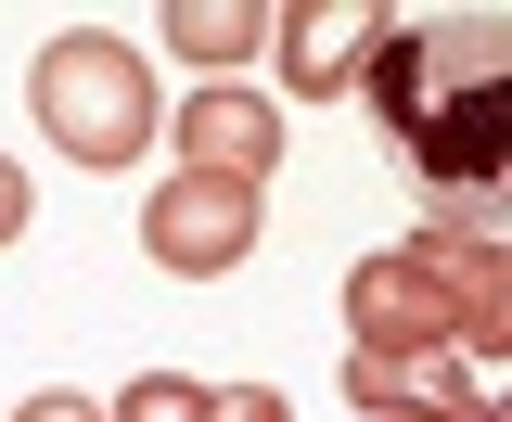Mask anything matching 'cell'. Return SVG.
Listing matches in <instances>:
<instances>
[{
  "instance_id": "12",
  "label": "cell",
  "mask_w": 512,
  "mask_h": 422,
  "mask_svg": "<svg viewBox=\"0 0 512 422\" xmlns=\"http://www.w3.org/2000/svg\"><path fill=\"white\" fill-rule=\"evenodd\" d=\"M26 231V167H0V243Z\"/></svg>"
},
{
  "instance_id": "2",
  "label": "cell",
  "mask_w": 512,
  "mask_h": 422,
  "mask_svg": "<svg viewBox=\"0 0 512 422\" xmlns=\"http://www.w3.org/2000/svg\"><path fill=\"white\" fill-rule=\"evenodd\" d=\"M346 320H359V346H448L487 371L512 346V256L500 231H410L346 282Z\"/></svg>"
},
{
  "instance_id": "9",
  "label": "cell",
  "mask_w": 512,
  "mask_h": 422,
  "mask_svg": "<svg viewBox=\"0 0 512 422\" xmlns=\"http://www.w3.org/2000/svg\"><path fill=\"white\" fill-rule=\"evenodd\" d=\"M103 422H205V384H192V371H141V384H116Z\"/></svg>"
},
{
  "instance_id": "3",
  "label": "cell",
  "mask_w": 512,
  "mask_h": 422,
  "mask_svg": "<svg viewBox=\"0 0 512 422\" xmlns=\"http://www.w3.org/2000/svg\"><path fill=\"white\" fill-rule=\"evenodd\" d=\"M26 103H39V128H52L64 167H128L141 141H154V64L128 52V39H103V26H64V39H39V64H26Z\"/></svg>"
},
{
  "instance_id": "7",
  "label": "cell",
  "mask_w": 512,
  "mask_h": 422,
  "mask_svg": "<svg viewBox=\"0 0 512 422\" xmlns=\"http://www.w3.org/2000/svg\"><path fill=\"white\" fill-rule=\"evenodd\" d=\"M180 167L192 180H269V167H282V116H269V103H256V90H192L180 103Z\"/></svg>"
},
{
  "instance_id": "11",
  "label": "cell",
  "mask_w": 512,
  "mask_h": 422,
  "mask_svg": "<svg viewBox=\"0 0 512 422\" xmlns=\"http://www.w3.org/2000/svg\"><path fill=\"white\" fill-rule=\"evenodd\" d=\"M13 422H103V397H26Z\"/></svg>"
},
{
  "instance_id": "1",
  "label": "cell",
  "mask_w": 512,
  "mask_h": 422,
  "mask_svg": "<svg viewBox=\"0 0 512 422\" xmlns=\"http://www.w3.org/2000/svg\"><path fill=\"white\" fill-rule=\"evenodd\" d=\"M384 116V167L436 205V231H500V167H512V128H500V13H384L372 64H359Z\"/></svg>"
},
{
  "instance_id": "4",
  "label": "cell",
  "mask_w": 512,
  "mask_h": 422,
  "mask_svg": "<svg viewBox=\"0 0 512 422\" xmlns=\"http://www.w3.org/2000/svg\"><path fill=\"white\" fill-rule=\"evenodd\" d=\"M141 243H154L167 282H218V269L256 256V192L244 180H192V167H180V180L141 205Z\"/></svg>"
},
{
  "instance_id": "6",
  "label": "cell",
  "mask_w": 512,
  "mask_h": 422,
  "mask_svg": "<svg viewBox=\"0 0 512 422\" xmlns=\"http://www.w3.org/2000/svg\"><path fill=\"white\" fill-rule=\"evenodd\" d=\"M372 39H384V13H372V0H295V13H269V52H282V77H295L308 103L359 90Z\"/></svg>"
},
{
  "instance_id": "5",
  "label": "cell",
  "mask_w": 512,
  "mask_h": 422,
  "mask_svg": "<svg viewBox=\"0 0 512 422\" xmlns=\"http://www.w3.org/2000/svg\"><path fill=\"white\" fill-rule=\"evenodd\" d=\"M346 397L372 422H500L487 371L448 346H346Z\"/></svg>"
},
{
  "instance_id": "10",
  "label": "cell",
  "mask_w": 512,
  "mask_h": 422,
  "mask_svg": "<svg viewBox=\"0 0 512 422\" xmlns=\"http://www.w3.org/2000/svg\"><path fill=\"white\" fill-rule=\"evenodd\" d=\"M205 422H295L269 384H205Z\"/></svg>"
},
{
  "instance_id": "8",
  "label": "cell",
  "mask_w": 512,
  "mask_h": 422,
  "mask_svg": "<svg viewBox=\"0 0 512 422\" xmlns=\"http://www.w3.org/2000/svg\"><path fill=\"white\" fill-rule=\"evenodd\" d=\"M154 26H167V52H180L205 90H218V77H231L244 52H269V13H244V0H167Z\"/></svg>"
}]
</instances>
